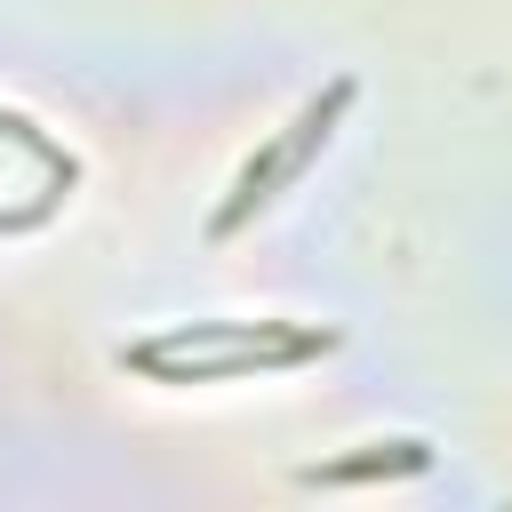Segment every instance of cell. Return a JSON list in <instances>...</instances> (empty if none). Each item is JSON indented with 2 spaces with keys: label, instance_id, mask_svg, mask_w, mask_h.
<instances>
[{
  "label": "cell",
  "instance_id": "6da1fadb",
  "mask_svg": "<svg viewBox=\"0 0 512 512\" xmlns=\"http://www.w3.org/2000/svg\"><path fill=\"white\" fill-rule=\"evenodd\" d=\"M344 96H352V88H328V96H320V104H312V112H304V120H296V128H288V136H280L264 160H248V168H240V192L224 200L216 232H232V224H240V216H248V208H256V200H264V192H272V184H280V176H288V168H296V160H304V152L328 136V120L344 112Z\"/></svg>",
  "mask_w": 512,
  "mask_h": 512
}]
</instances>
